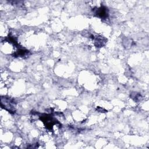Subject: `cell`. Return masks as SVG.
I'll return each mask as SVG.
<instances>
[{"label":"cell","instance_id":"cell-2","mask_svg":"<svg viewBox=\"0 0 149 149\" xmlns=\"http://www.w3.org/2000/svg\"><path fill=\"white\" fill-rule=\"evenodd\" d=\"M94 13L97 15V16L102 19H105L108 17V9H107V8L104 6H101V7L97 8Z\"/></svg>","mask_w":149,"mask_h":149},{"label":"cell","instance_id":"cell-1","mask_svg":"<svg viewBox=\"0 0 149 149\" xmlns=\"http://www.w3.org/2000/svg\"><path fill=\"white\" fill-rule=\"evenodd\" d=\"M40 119L44 122L46 127L49 130H52L54 125L56 123V121L49 115H44L40 116Z\"/></svg>","mask_w":149,"mask_h":149}]
</instances>
